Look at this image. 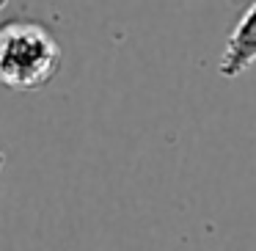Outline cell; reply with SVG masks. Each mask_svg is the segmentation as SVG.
Wrapping results in <instances>:
<instances>
[{
	"instance_id": "cell-1",
	"label": "cell",
	"mask_w": 256,
	"mask_h": 251,
	"mask_svg": "<svg viewBox=\"0 0 256 251\" xmlns=\"http://www.w3.org/2000/svg\"><path fill=\"white\" fill-rule=\"evenodd\" d=\"M64 64L58 39L42 23L12 20L0 25V86L17 94L39 91L56 80Z\"/></svg>"
},
{
	"instance_id": "cell-2",
	"label": "cell",
	"mask_w": 256,
	"mask_h": 251,
	"mask_svg": "<svg viewBox=\"0 0 256 251\" xmlns=\"http://www.w3.org/2000/svg\"><path fill=\"white\" fill-rule=\"evenodd\" d=\"M250 64H256V3H250L245 9L240 23L228 34L223 56L218 61V72L223 78H237Z\"/></svg>"
},
{
	"instance_id": "cell-3",
	"label": "cell",
	"mask_w": 256,
	"mask_h": 251,
	"mask_svg": "<svg viewBox=\"0 0 256 251\" xmlns=\"http://www.w3.org/2000/svg\"><path fill=\"white\" fill-rule=\"evenodd\" d=\"M3 168H6V155L0 152V174H3Z\"/></svg>"
},
{
	"instance_id": "cell-4",
	"label": "cell",
	"mask_w": 256,
	"mask_h": 251,
	"mask_svg": "<svg viewBox=\"0 0 256 251\" xmlns=\"http://www.w3.org/2000/svg\"><path fill=\"white\" fill-rule=\"evenodd\" d=\"M0 12H3V3H0Z\"/></svg>"
}]
</instances>
